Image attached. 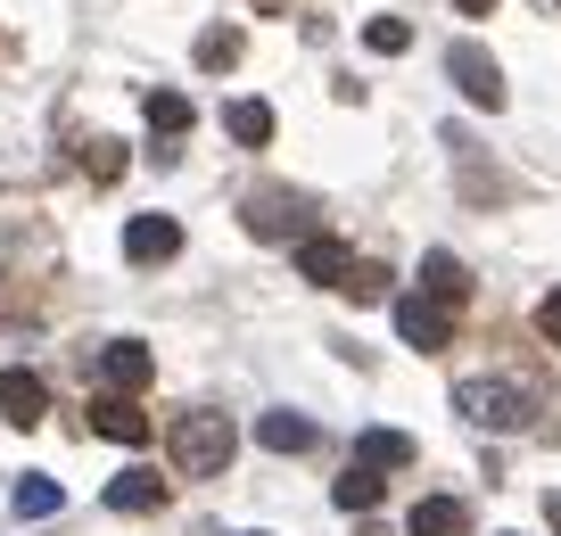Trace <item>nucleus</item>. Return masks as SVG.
<instances>
[{
    "mask_svg": "<svg viewBox=\"0 0 561 536\" xmlns=\"http://www.w3.org/2000/svg\"><path fill=\"white\" fill-rule=\"evenodd\" d=\"M240 224H248V240H314V198L264 182V191L240 198Z\"/></svg>",
    "mask_w": 561,
    "mask_h": 536,
    "instance_id": "f03ea898",
    "label": "nucleus"
},
{
    "mask_svg": "<svg viewBox=\"0 0 561 536\" xmlns=\"http://www.w3.org/2000/svg\"><path fill=\"white\" fill-rule=\"evenodd\" d=\"M397 339L421 346V355H438V346L455 339V313H446L438 297H421V289H413V297H397Z\"/></svg>",
    "mask_w": 561,
    "mask_h": 536,
    "instance_id": "423d86ee",
    "label": "nucleus"
},
{
    "mask_svg": "<svg viewBox=\"0 0 561 536\" xmlns=\"http://www.w3.org/2000/svg\"><path fill=\"white\" fill-rule=\"evenodd\" d=\"M355 463H371V470H404V463H413V437H404V430H364V437H355Z\"/></svg>",
    "mask_w": 561,
    "mask_h": 536,
    "instance_id": "dca6fc26",
    "label": "nucleus"
},
{
    "mask_svg": "<svg viewBox=\"0 0 561 536\" xmlns=\"http://www.w3.org/2000/svg\"><path fill=\"white\" fill-rule=\"evenodd\" d=\"M83 173H91V182H116V173H124V140H91V149H83Z\"/></svg>",
    "mask_w": 561,
    "mask_h": 536,
    "instance_id": "5701e85b",
    "label": "nucleus"
},
{
    "mask_svg": "<svg viewBox=\"0 0 561 536\" xmlns=\"http://www.w3.org/2000/svg\"><path fill=\"white\" fill-rule=\"evenodd\" d=\"M100 380L116 388V397H133V388H149V380H158V355H149L140 339H116V346L100 355Z\"/></svg>",
    "mask_w": 561,
    "mask_h": 536,
    "instance_id": "9d476101",
    "label": "nucleus"
},
{
    "mask_svg": "<svg viewBox=\"0 0 561 536\" xmlns=\"http://www.w3.org/2000/svg\"><path fill=\"white\" fill-rule=\"evenodd\" d=\"M198 67H207V75H224V67H240V34H231V25H207V34H198Z\"/></svg>",
    "mask_w": 561,
    "mask_h": 536,
    "instance_id": "aec40b11",
    "label": "nucleus"
},
{
    "mask_svg": "<svg viewBox=\"0 0 561 536\" xmlns=\"http://www.w3.org/2000/svg\"><path fill=\"white\" fill-rule=\"evenodd\" d=\"M347 297H355V306H380V297H388V264H355V273H347Z\"/></svg>",
    "mask_w": 561,
    "mask_h": 536,
    "instance_id": "4be33fe9",
    "label": "nucleus"
},
{
    "mask_svg": "<svg viewBox=\"0 0 561 536\" xmlns=\"http://www.w3.org/2000/svg\"><path fill=\"white\" fill-rule=\"evenodd\" d=\"M9 503H18V520H50L58 503H67V487H58V479H42V470H25V479H18V495H9Z\"/></svg>",
    "mask_w": 561,
    "mask_h": 536,
    "instance_id": "a211bd4d",
    "label": "nucleus"
},
{
    "mask_svg": "<svg viewBox=\"0 0 561 536\" xmlns=\"http://www.w3.org/2000/svg\"><path fill=\"white\" fill-rule=\"evenodd\" d=\"M537 330H545V346H561V289L537 297Z\"/></svg>",
    "mask_w": 561,
    "mask_h": 536,
    "instance_id": "b1692460",
    "label": "nucleus"
},
{
    "mask_svg": "<svg viewBox=\"0 0 561 536\" xmlns=\"http://www.w3.org/2000/svg\"><path fill=\"white\" fill-rule=\"evenodd\" d=\"M83 430L107 437V446H149V413H140L133 397H116V388H100V397L83 404Z\"/></svg>",
    "mask_w": 561,
    "mask_h": 536,
    "instance_id": "39448f33",
    "label": "nucleus"
},
{
    "mask_svg": "<svg viewBox=\"0 0 561 536\" xmlns=\"http://www.w3.org/2000/svg\"><path fill=\"white\" fill-rule=\"evenodd\" d=\"M421 297H438L446 313H462L471 306V264L446 256V248H430V256H421Z\"/></svg>",
    "mask_w": 561,
    "mask_h": 536,
    "instance_id": "6e6552de",
    "label": "nucleus"
},
{
    "mask_svg": "<svg viewBox=\"0 0 561 536\" xmlns=\"http://www.w3.org/2000/svg\"><path fill=\"white\" fill-rule=\"evenodd\" d=\"M140 116H149V133H191V100H182V91H149V107H140Z\"/></svg>",
    "mask_w": 561,
    "mask_h": 536,
    "instance_id": "6ab92c4d",
    "label": "nucleus"
},
{
    "mask_svg": "<svg viewBox=\"0 0 561 536\" xmlns=\"http://www.w3.org/2000/svg\"><path fill=\"white\" fill-rule=\"evenodd\" d=\"M462 528H471L462 495H421L413 512H404V536H462Z\"/></svg>",
    "mask_w": 561,
    "mask_h": 536,
    "instance_id": "f8f14e48",
    "label": "nucleus"
},
{
    "mask_svg": "<svg viewBox=\"0 0 561 536\" xmlns=\"http://www.w3.org/2000/svg\"><path fill=\"white\" fill-rule=\"evenodd\" d=\"M256 9H289V0H256Z\"/></svg>",
    "mask_w": 561,
    "mask_h": 536,
    "instance_id": "bb28decb",
    "label": "nucleus"
},
{
    "mask_svg": "<svg viewBox=\"0 0 561 536\" xmlns=\"http://www.w3.org/2000/svg\"><path fill=\"white\" fill-rule=\"evenodd\" d=\"M224 133L240 140V149H264V140H273V107H264V100H231L224 107Z\"/></svg>",
    "mask_w": 561,
    "mask_h": 536,
    "instance_id": "f3484780",
    "label": "nucleus"
},
{
    "mask_svg": "<svg viewBox=\"0 0 561 536\" xmlns=\"http://www.w3.org/2000/svg\"><path fill=\"white\" fill-rule=\"evenodd\" d=\"M455 9L462 18H495V0H455Z\"/></svg>",
    "mask_w": 561,
    "mask_h": 536,
    "instance_id": "393cba45",
    "label": "nucleus"
},
{
    "mask_svg": "<svg viewBox=\"0 0 561 536\" xmlns=\"http://www.w3.org/2000/svg\"><path fill=\"white\" fill-rule=\"evenodd\" d=\"M42 404H50V388H42V380H34L25 364H9V372H0V421H18V430H34V421H42Z\"/></svg>",
    "mask_w": 561,
    "mask_h": 536,
    "instance_id": "9b49d317",
    "label": "nucleus"
},
{
    "mask_svg": "<svg viewBox=\"0 0 561 536\" xmlns=\"http://www.w3.org/2000/svg\"><path fill=\"white\" fill-rule=\"evenodd\" d=\"M248 536H264V528H248Z\"/></svg>",
    "mask_w": 561,
    "mask_h": 536,
    "instance_id": "cd10ccee",
    "label": "nucleus"
},
{
    "mask_svg": "<svg viewBox=\"0 0 561 536\" xmlns=\"http://www.w3.org/2000/svg\"><path fill=\"white\" fill-rule=\"evenodd\" d=\"M231 454H240L231 413H174V430H165V463H174L182 479H224Z\"/></svg>",
    "mask_w": 561,
    "mask_h": 536,
    "instance_id": "f257e3e1",
    "label": "nucleus"
},
{
    "mask_svg": "<svg viewBox=\"0 0 561 536\" xmlns=\"http://www.w3.org/2000/svg\"><path fill=\"white\" fill-rule=\"evenodd\" d=\"M256 446L264 454H306L314 446V421L306 413H256Z\"/></svg>",
    "mask_w": 561,
    "mask_h": 536,
    "instance_id": "2eb2a0df",
    "label": "nucleus"
},
{
    "mask_svg": "<svg viewBox=\"0 0 561 536\" xmlns=\"http://www.w3.org/2000/svg\"><path fill=\"white\" fill-rule=\"evenodd\" d=\"M380 495H388V470H371V463H347L339 487H331L339 512H380Z\"/></svg>",
    "mask_w": 561,
    "mask_h": 536,
    "instance_id": "ddd939ff",
    "label": "nucleus"
},
{
    "mask_svg": "<svg viewBox=\"0 0 561 536\" xmlns=\"http://www.w3.org/2000/svg\"><path fill=\"white\" fill-rule=\"evenodd\" d=\"M158 503H165L158 470H116V479H107V512H158Z\"/></svg>",
    "mask_w": 561,
    "mask_h": 536,
    "instance_id": "4468645a",
    "label": "nucleus"
},
{
    "mask_svg": "<svg viewBox=\"0 0 561 536\" xmlns=\"http://www.w3.org/2000/svg\"><path fill=\"white\" fill-rule=\"evenodd\" d=\"M446 75H455V91H462L471 107H488V116L504 107V67H495L479 42H455V50H446Z\"/></svg>",
    "mask_w": 561,
    "mask_h": 536,
    "instance_id": "20e7f679",
    "label": "nucleus"
},
{
    "mask_svg": "<svg viewBox=\"0 0 561 536\" xmlns=\"http://www.w3.org/2000/svg\"><path fill=\"white\" fill-rule=\"evenodd\" d=\"M355 248L347 240H331V231H314V240H298V273L314 281V289H347V273H355Z\"/></svg>",
    "mask_w": 561,
    "mask_h": 536,
    "instance_id": "0eeeda50",
    "label": "nucleus"
},
{
    "mask_svg": "<svg viewBox=\"0 0 561 536\" xmlns=\"http://www.w3.org/2000/svg\"><path fill=\"white\" fill-rule=\"evenodd\" d=\"M545 520H553V528H561V495H545Z\"/></svg>",
    "mask_w": 561,
    "mask_h": 536,
    "instance_id": "a878e982",
    "label": "nucleus"
},
{
    "mask_svg": "<svg viewBox=\"0 0 561 536\" xmlns=\"http://www.w3.org/2000/svg\"><path fill=\"white\" fill-rule=\"evenodd\" d=\"M124 256H133V264L182 256V224H174V215H133V224H124Z\"/></svg>",
    "mask_w": 561,
    "mask_h": 536,
    "instance_id": "1a4fd4ad",
    "label": "nucleus"
},
{
    "mask_svg": "<svg viewBox=\"0 0 561 536\" xmlns=\"http://www.w3.org/2000/svg\"><path fill=\"white\" fill-rule=\"evenodd\" d=\"M455 413L479 421V430H520L537 404H528V388H512V380H462L455 388Z\"/></svg>",
    "mask_w": 561,
    "mask_h": 536,
    "instance_id": "7ed1b4c3",
    "label": "nucleus"
},
{
    "mask_svg": "<svg viewBox=\"0 0 561 536\" xmlns=\"http://www.w3.org/2000/svg\"><path fill=\"white\" fill-rule=\"evenodd\" d=\"M364 50H380V58L413 50V25H404V18H371V25H364Z\"/></svg>",
    "mask_w": 561,
    "mask_h": 536,
    "instance_id": "412c9836",
    "label": "nucleus"
},
{
    "mask_svg": "<svg viewBox=\"0 0 561 536\" xmlns=\"http://www.w3.org/2000/svg\"><path fill=\"white\" fill-rule=\"evenodd\" d=\"M553 9H561V0H553Z\"/></svg>",
    "mask_w": 561,
    "mask_h": 536,
    "instance_id": "c85d7f7f",
    "label": "nucleus"
}]
</instances>
